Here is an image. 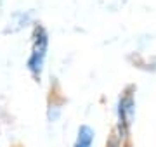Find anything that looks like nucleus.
<instances>
[{"label":"nucleus","instance_id":"2","mask_svg":"<svg viewBox=\"0 0 156 147\" xmlns=\"http://www.w3.org/2000/svg\"><path fill=\"white\" fill-rule=\"evenodd\" d=\"M92 140H94V130L87 125H82L78 130V138L75 147H92Z\"/></svg>","mask_w":156,"mask_h":147},{"label":"nucleus","instance_id":"1","mask_svg":"<svg viewBox=\"0 0 156 147\" xmlns=\"http://www.w3.org/2000/svg\"><path fill=\"white\" fill-rule=\"evenodd\" d=\"M45 52H47V33H45L44 28L38 26V28L35 29L33 52H31V57H30V61H28V66L35 76H40V71H42L44 59H45Z\"/></svg>","mask_w":156,"mask_h":147}]
</instances>
